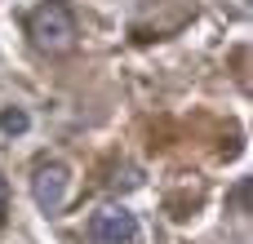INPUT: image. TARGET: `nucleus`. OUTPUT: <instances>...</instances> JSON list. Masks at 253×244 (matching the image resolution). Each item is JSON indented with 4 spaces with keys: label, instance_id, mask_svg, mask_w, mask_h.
<instances>
[{
    "label": "nucleus",
    "instance_id": "1",
    "mask_svg": "<svg viewBox=\"0 0 253 244\" xmlns=\"http://www.w3.org/2000/svg\"><path fill=\"white\" fill-rule=\"evenodd\" d=\"M27 36L40 53H67L76 44V18L62 0H44L27 13Z\"/></svg>",
    "mask_w": 253,
    "mask_h": 244
},
{
    "label": "nucleus",
    "instance_id": "2",
    "mask_svg": "<svg viewBox=\"0 0 253 244\" xmlns=\"http://www.w3.org/2000/svg\"><path fill=\"white\" fill-rule=\"evenodd\" d=\"M84 236H89V244H142V227L125 204H107L89 218Z\"/></svg>",
    "mask_w": 253,
    "mask_h": 244
},
{
    "label": "nucleus",
    "instance_id": "3",
    "mask_svg": "<svg viewBox=\"0 0 253 244\" xmlns=\"http://www.w3.org/2000/svg\"><path fill=\"white\" fill-rule=\"evenodd\" d=\"M67 187H71V178H67L62 164H40L36 178H31V196H36V204H40L44 213H58V209H62Z\"/></svg>",
    "mask_w": 253,
    "mask_h": 244
},
{
    "label": "nucleus",
    "instance_id": "4",
    "mask_svg": "<svg viewBox=\"0 0 253 244\" xmlns=\"http://www.w3.org/2000/svg\"><path fill=\"white\" fill-rule=\"evenodd\" d=\"M0 129H9V133L18 129V133H22V129H27V116H22V111H4V116H0Z\"/></svg>",
    "mask_w": 253,
    "mask_h": 244
},
{
    "label": "nucleus",
    "instance_id": "5",
    "mask_svg": "<svg viewBox=\"0 0 253 244\" xmlns=\"http://www.w3.org/2000/svg\"><path fill=\"white\" fill-rule=\"evenodd\" d=\"M4 213H9V182L0 178V222H4Z\"/></svg>",
    "mask_w": 253,
    "mask_h": 244
}]
</instances>
